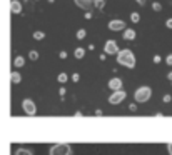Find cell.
<instances>
[{
	"mask_svg": "<svg viewBox=\"0 0 172 155\" xmlns=\"http://www.w3.org/2000/svg\"><path fill=\"white\" fill-rule=\"evenodd\" d=\"M151 97H152V88H151V87H139L137 90L134 92L135 102H140V104L147 102Z\"/></svg>",
	"mask_w": 172,
	"mask_h": 155,
	"instance_id": "obj_2",
	"label": "cell"
},
{
	"mask_svg": "<svg viewBox=\"0 0 172 155\" xmlns=\"http://www.w3.org/2000/svg\"><path fill=\"white\" fill-rule=\"evenodd\" d=\"M24 63H25V59H24L22 55L15 57V60H13V65H15V67H24Z\"/></svg>",
	"mask_w": 172,
	"mask_h": 155,
	"instance_id": "obj_12",
	"label": "cell"
},
{
	"mask_svg": "<svg viewBox=\"0 0 172 155\" xmlns=\"http://www.w3.org/2000/svg\"><path fill=\"white\" fill-rule=\"evenodd\" d=\"M167 79H169V80H171V82H172V72H171V73H169V75H167Z\"/></svg>",
	"mask_w": 172,
	"mask_h": 155,
	"instance_id": "obj_32",
	"label": "cell"
},
{
	"mask_svg": "<svg viewBox=\"0 0 172 155\" xmlns=\"http://www.w3.org/2000/svg\"><path fill=\"white\" fill-rule=\"evenodd\" d=\"M72 80H74V82H79V73H74V75H72Z\"/></svg>",
	"mask_w": 172,
	"mask_h": 155,
	"instance_id": "obj_27",
	"label": "cell"
},
{
	"mask_svg": "<svg viewBox=\"0 0 172 155\" xmlns=\"http://www.w3.org/2000/svg\"><path fill=\"white\" fill-rule=\"evenodd\" d=\"M57 80H59L60 84H65V82H67V80H69V75H67V73H63V72H62V73H59V77H57Z\"/></svg>",
	"mask_w": 172,
	"mask_h": 155,
	"instance_id": "obj_15",
	"label": "cell"
},
{
	"mask_svg": "<svg viewBox=\"0 0 172 155\" xmlns=\"http://www.w3.org/2000/svg\"><path fill=\"white\" fill-rule=\"evenodd\" d=\"M165 25H167V29H172V18H167V22H165Z\"/></svg>",
	"mask_w": 172,
	"mask_h": 155,
	"instance_id": "obj_24",
	"label": "cell"
},
{
	"mask_svg": "<svg viewBox=\"0 0 172 155\" xmlns=\"http://www.w3.org/2000/svg\"><path fill=\"white\" fill-rule=\"evenodd\" d=\"M10 12L12 13H20L22 12V4L18 0H12V2H10Z\"/></svg>",
	"mask_w": 172,
	"mask_h": 155,
	"instance_id": "obj_10",
	"label": "cell"
},
{
	"mask_svg": "<svg viewBox=\"0 0 172 155\" xmlns=\"http://www.w3.org/2000/svg\"><path fill=\"white\" fill-rule=\"evenodd\" d=\"M29 59L34 60V62H35V60H38V52L37 50H30L29 52Z\"/></svg>",
	"mask_w": 172,
	"mask_h": 155,
	"instance_id": "obj_16",
	"label": "cell"
},
{
	"mask_svg": "<svg viewBox=\"0 0 172 155\" xmlns=\"http://www.w3.org/2000/svg\"><path fill=\"white\" fill-rule=\"evenodd\" d=\"M107 27H109V30H112V32H119V30L125 29V22L124 20H110L109 24H107Z\"/></svg>",
	"mask_w": 172,
	"mask_h": 155,
	"instance_id": "obj_8",
	"label": "cell"
},
{
	"mask_svg": "<svg viewBox=\"0 0 172 155\" xmlns=\"http://www.w3.org/2000/svg\"><path fill=\"white\" fill-rule=\"evenodd\" d=\"M125 95H127V93L124 92V90H115V92H114L112 95L109 97V104H112V105L120 104V102L125 98Z\"/></svg>",
	"mask_w": 172,
	"mask_h": 155,
	"instance_id": "obj_5",
	"label": "cell"
},
{
	"mask_svg": "<svg viewBox=\"0 0 172 155\" xmlns=\"http://www.w3.org/2000/svg\"><path fill=\"white\" fill-rule=\"evenodd\" d=\"M165 62H167V65H172V55H167V57H165Z\"/></svg>",
	"mask_w": 172,
	"mask_h": 155,
	"instance_id": "obj_23",
	"label": "cell"
},
{
	"mask_svg": "<svg viewBox=\"0 0 172 155\" xmlns=\"http://www.w3.org/2000/svg\"><path fill=\"white\" fill-rule=\"evenodd\" d=\"M154 62H155V63L160 62V57H159V55H155V57H154Z\"/></svg>",
	"mask_w": 172,
	"mask_h": 155,
	"instance_id": "obj_28",
	"label": "cell"
},
{
	"mask_svg": "<svg viewBox=\"0 0 172 155\" xmlns=\"http://www.w3.org/2000/svg\"><path fill=\"white\" fill-rule=\"evenodd\" d=\"M130 20L134 22V24H137V22L140 20V15H139L137 12H134V13H130Z\"/></svg>",
	"mask_w": 172,
	"mask_h": 155,
	"instance_id": "obj_20",
	"label": "cell"
},
{
	"mask_svg": "<svg viewBox=\"0 0 172 155\" xmlns=\"http://www.w3.org/2000/svg\"><path fill=\"white\" fill-rule=\"evenodd\" d=\"M34 38L35 40H42V38H45V34L40 32V30H37V32H34Z\"/></svg>",
	"mask_w": 172,
	"mask_h": 155,
	"instance_id": "obj_18",
	"label": "cell"
},
{
	"mask_svg": "<svg viewBox=\"0 0 172 155\" xmlns=\"http://www.w3.org/2000/svg\"><path fill=\"white\" fill-rule=\"evenodd\" d=\"M135 30H132V29H125L124 30V40H134L135 38Z\"/></svg>",
	"mask_w": 172,
	"mask_h": 155,
	"instance_id": "obj_11",
	"label": "cell"
},
{
	"mask_svg": "<svg viewBox=\"0 0 172 155\" xmlns=\"http://www.w3.org/2000/svg\"><path fill=\"white\" fill-rule=\"evenodd\" d=\"M49 2H54V0H49Z\"/></svg>",
	"mask_w": 172,
	"mask_h": 155,
	"instance_id": "obj_33",
	"label": "cell"
},
{
	"mask_svg": "<svg viewBox=\"0 0 172 155\" xmlns=\"http://www.w3.org/2000/svg\"><path fill=\"white\" fill-rule=\"evenodd\" d=\"M109 88H112L114 92H115V90H122V79H117V77H115V79H110Z\"/></svg>",
	"mask_w": 172,
	"mask_h": 155,
	"instance_id": "obj_9",
	"label": "cell"
},
{
	"mask_svg": "<svg viewBox=\"0 0 172 155\" xmlns=\"http://www.w3.org/2000/svg\"><path fill=\"white\" fill-rule=\"evenodd\" d=\"M135 2H137L139 5H145V0H135Z\"/></svg>",
	"mask_w": 172,
	"mask_h": 155,
	"instance_id": "obj_29",
	"label": "cell"
},
{
	"mask_svg": "<svg viewBox=\"0 0 172 155\" xmlns=\"http://www.w3.org/2000/svg\"><path fill=\"white\" fill-rule=\"evenodd\" d=\"M74 2L77 7H80L82 10H87V12H90L95 5V0H74Z\"/></svg>",
	"mask_w": 172,
	"mask_h": 155,
	"instance_id": "obj_7",
	"label": "cell"
},
{
	"mask_svg": "<svg viewBox=\"0 0 172 155\" xmlns=\"http://www.w3.org/2000/svg\"><path fill=\"white\" fill-rule=\"evenodd\" d=\"M171 100H172L171 95H164V102H165V104H167V102H171Z\"/></svg>",
	"mask_w": 172,
	"mask_h": 155,
	"instance_id": "obj_26",
	"label": "cell"
},
{
	"mask_svg": "<svg viewBox=\"0 0 172 155\" xmlns=\"http://www.w3.org/2000/svg\"><path fill=\"white\" fill-rule=\"evenodd\" d=\"M85 35H87V32H85L84 29L77 30V38H79V40H84V38H85Z\"/></svg>",
	"mask_w": 172,
	"mask_h": 155,
	"instance_id": "obj_19",
	"label": "cell"
},
{
	"mask_svg": "<svg viewBox=\"0 0 172 155\" xmlns=\"http://www.w3.org/2000/svg\"><path fill=\"white\" fill-rule=\"evenodd\" d=\"M152 9H154L155 12H160V10H162V5H160L159 2H154V4H152Z\"/></svg>",
	"mask_w": 172,
	"mask_h": 155,
	"instance_id": "obj_21",
	"label": "cell"
},
{
	"mask_svg": "<svg viewBox=\"0 0 172 155\" xmlns=\"http://www.w3.org/2000/svg\"><path fill=\"white\" fill-rule=\"evenodd\" d=\"M15 155H32V152H30V150H27V148H17Z\"/></svg>",
	"mask_w": 172,
	"mask_h": 155,
	"instance_id": "obj_17",
	"label": "cell"
},
{
	"mask_svg": "<svg viewBox=\"0 0 172 155\" xmlns=\"http://www.w3.org/2000/svg\"><path fill=\"white\" fill-rule=\"evenodd\" d=\"M59 57H60V59H67V52H60V54H59Z\"/></svg>",
	"mask_w": 172,
	"mask_h": 155,
	"instance_id": "obj_25",
	"label": "cell"
},
{
	"mask_svg": "<svg viewBox=\"0 0 172 155\" xmlns=\"http://www.w3.org/2000/svg\"><path fill=\"white\" fill-rule=\"evenodd\" d=\"M50 155H72V148L69 143H55L49 150Z\"/></svg>",
	"mask_w": 172,
	"mask_h": 155,
	"instance_id": "obj_3",
	"label": "cell"
},
{
	"mask_svg": "<svg viewBox=\"0 0 172 155\" xmlns=\"http://www.w3.org/2000/svg\"><path fill=\"white\" fill-rule=\"evenodd\" d=\"M117 63L124 65L127 68H134L135 67V55L132 54L130 48H122L117 52Z\"/></svg>",
	"mask_w": 172,
	"mask_h": 155,
	"instance_id": "obj_1",
	"label": "cell"
},
{
	"mask_svg": "<svg viewBox=\"0 0 172 155\" xmlns=\"http://www.w3.org/2000/svg\"><path fill=\"white\" fill-rule=\"evenodd\" d=\"M22 107H24V112L27 115H35V112H37V107H35V104L30 98H25V100L22 102Z\"/></svg>",
	"mask_w": 172,
	"mask_h": 155,
	"instance_id": "obj_6",
	"label": "cell"
},
{
	"mask_svg": "<svg viewBox=\"0 0 172 155\" xmlns=\"http://www.w3.org/2000/svg\"><path fill=\"white\" fill-rule=\"evenodd\" d=\"M85 18H92V13H90V12H85Z\"/></svg>",
	"mask_w": 172,
	"mask_h": 155,
	"instance_id": "obj_30",
	"label": "cell"
},
{
	"mask_svg": "<svg viewBox=\"0 0 172 155\" xmlns=\"http://www.w3.org/2000/svg\"><path fill=\"white\" fill-rule=\"evenodd\" d=\"M74 55H75V59H84V55H85V50L84 48H75V52H74Z\"/></svg>",
	"mask_w": 172,
	"mask_h": 155,
	"instance_id": "obj_14",
	"label": "cell"
},
{
	"mask_svg": "<svg viewBox=\"0 0 172 155\" xmlns=\"http://www.w3.org/2000/svg\"><path fill=\"white\" fill-rule=\"evenodd\" d=\"M104 52H105V55H117V52H119L117 42L115 40H107L104 45Z\"/></svg>",
	"mask_w": 172,
	"mask_h": 155,
	"instance_id": "obj_4",
	"label": "cell"
},
{
	"mask_svg": "<svg viewBox=\"0 0 172 155\" xmlns=\"http://www.w3.org/2000/svg\"><path fill=\"white\" fill-rule=\"evenodd\" d=\"M10 80H12L13 84H20L22 75H20V73H17V72H12V75H10Z\"/></svg>",
	"mask_w": 172,
	"mask_h": 155,
	"instance_id": "obj_13",
	"label": "cell"
},
{
	"mask_svg": "<svg viewBox=\"0 0 172 155\" xmlns=\"http://www.w3.org/2000/svg\"><path fill=\"white\" fill-rule=\"evenodd\" d=\"M104 5H105V2H104V0H95V7H97L99 10H102V9H104Z\"/></svg>",
	"mask_w": 172,
	"mask_h": 155,
	"instance_id": "obj_22",
	"label": "cell"
},
{
	"mask_svg": "<svg viewBox=\"0 0 172 155\" xmlns=\"http://www.w3.org/2000/svg\"><path fill=\"white\" fill-rule=\"evenodd\" d=\"M167 148H169V154L172 155V143H169V145H167Z\"/></svg>",
	"mask_w": 172,
	"mask_h": 155,
	"instance_id": "obj_31",
	"label": "cell"
}]
</instances>
